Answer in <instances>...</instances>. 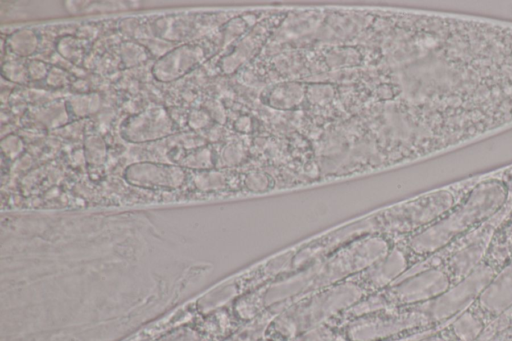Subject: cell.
Here are the masks:
<instances>
[{
  "mask_svg": "<svg viewBox=\"0 0 512 341\" xmlns=\"http://www.w3.org/2000/svg\"><path fill=\"white\" fill-rule=\"evenodd\" d=\"M494 325L499 334L490 341H512V307L495 319Z\"/></svg>",
  "mask_w": 512,
  "mask_h": 341,
  "instance_id": "cell-20",
  "label": "cell"
},
{
  "mask_svg": "<svg viewBox=\"0 0 512 341\" xmlns=\"http://www.w3.org/2000/svg\"><path fill=\"white\" fill-rule=\"evenodd\" d=\"M175 131V123L166 109L149 107L126 118L120 126L121 136L133 143L156 141Z\"/></svg>",
  "mask_w": 512,
  "mask_h": 341,
  "instance_id": "cell-6",
  "label": "cell"
},
{
  "mask_svg": "<svg viewBox=\"0 0 512 341\" xmlns=\"http://www.w3.org/2000/svg\"><path fill=\"white\" fill-rule=\"evenodd\" d=\"M46 82L52 87H61L69 82V75L58 67H51L46 77Z\"/></svg>",
  "mask_w": 512,
  "mask_h": 341,
  "instance_id": "cell-25",
  "label": "cell"
},
{
  "mask_svg": "<svg viewBox=\"0 0 512 341\" xmlns=\"http://www.w3.org/2000/svg\"><path fill=\"white\" fill-rule=\"evenodd\" d=\"M182 166L193 169H206L211 166V151L209 148H199L190 153L181 162Z\"/></svg>",
  "mask_w": 512,
  "mask_h": 341,
  "instance_id": "cell-19",
  "label": "cell"
},
{
  "mask_svg": "<svg viewBox=\"0 0 512 341\" xmlns=\"http://www.w3.org/2000/svg\"><path fill=\"white\" fill-rule=\"evenodd\" d=\"M511 215L512 196L506 206L489 221L414 265L400 278L427 267L442 266L450 275L453 285L460 282L484 259L497 229Z\"/></svg>",
  "mask_w": 512,
  "mask_h": 341,
  "instance_id": "cell-3",
  "label": "cell"
},
{
  "mask_svg": "<svg viewBox=\"0 0 512 341\" xmlns=\"http://www.w3.org/2000/svg\"><path fill=\"white\" fill-rule=\"evenodd\" d=\"M507 185L510 192L512 193V167L497 174Z\"/></svg>",
  "mask_w": 512,
  "mask_h": 341,
  "instance_id": "cell-28",
  "label": "cell"
},
{
  "mask_svg": "<svg viewBox=\"0 0 512 341\" xmlns=\"http://www.w3.org/2000/svg\"><path fill=\"white\" fill-rule=\"evenodd\" d=\"M221 136V130L218 126H214L212 128H210L209 132H208V138L210 140H217L218 138H220Z\"/></svg>",
  "mask_w": 512,
  "mask_h": 341,
  "instance_id": "cell-29",
  "label": "cell"
},
{
  "mask_svg": "<svg viewBox=\"0 0 512 341\" xmlns=\"http://www.w3.org/2000/svg\"><path fill=\"white\" fill-rule=\"evenodd\" d=\"M124 178L136 187L176 189L184 184L186 174L180 166L139 162L125 169Z\"/></svg>",
  "mask_w": 512,
  "mask_h": 341,
  "instance_id": "cell-8",
  "label": "cell"
},
{
  "mask_svg": "<svg viewBox=\"0 0 512 341\" xmlns=\"http://www.w3.org/2000/svg\"><path fill=\"white\" fill-rule=\"evenodd\" d=\"M252 121L248 116L239 117L235 123V129L240 133H249L252 130Z\"/></svg>",
  "mask_w": 512,
  "mask_h": 341,
  "instance_id": "cell-27",
  "label": "cell"
},
{
  "mask_svg": "<svg viewBox=\"0 0 512 341\" xmlns=\"http://www.w3.org/2000/svg\"><path fill=\"white\" fill-rule=\"evenodd\" d=\"M511 196L509 188L498 175L478 179L442 218L400 241L411 268L489 221L506 206Z\"/></svg>",
  "mask_w": 512,
  "mask_h": 341,
  "instance_id": "cell-1",
  "label": "cell"
},
{
  "mask_svg": "<svg viewBox=\"0 0 512 341\" xmlns=\"http://www.w3.org/2000/svg\"><path fill=\"white\" fill-rule=\"evenodd\" d=\"M57 50L64 58L78 62L83 55V44L78 38L65 36L58 41Z\"/></svg>",
  "mask_w": 512,
  "mask_h": 341,
  "instance_id": "cell-17",
  "label": "cell"
},
{
  "mask_svg": "<svg viewBox=\"0 0 512 341\" xmlns=\"http://www.w3.org/2000/svg\"><path fill=\"white\" fill-rule=\"evenodd\" d=\"M119 56L125 67H133L146 61L149 52L136 42H125L119 48Z\"/></svg>",
  "mask_w": 512,
  "mask_h": 341,
  "instance_id": "cell-16",
  "label": "cell"
},
{
  "mask_svg": "<svg viewBox=\"0 0 512 341\" xmlns=\"http://www.w3.org/2000/svg\"><path fill=\"white\" fill-rule=\"evenodd\" d=\"M211 116L206 110L194 109L188 115V125L194 130H200L211 123Z\"/></svg>",
  "mask_w": 512,
  "mask_h": 341,
  "instance_id": "cell-23",
  "label": "cell"
},
{
  "mask_svg": "<svg viewBox=\"0 0 512 341\" xmlns=\"http://www.w3.org/2000/svg\"><path fill=\"white\" fill-rule=\"evenodd\" d=\"M486 326L483 317L471 307L444 325L453 341H477Z\"/></svg>",
  "mask_w": 512,
  "mask_h": 341,
  "instance_id": "cell-10",
  "label": "cell"
},
{
  "mask_svg": "<svg viewBox=\"0 0 512 341\" xmlns=\"http://www.w3.org/2000/svg\"><path fill=\"white\" fill-rule=\"evenodd\" d=\"M511 259L512 250L496 231L487 255L463 280L437 298L419 304L418 308L435 326L446 325L475 302Z\"/></svg>",
  "mask_w": 512,
  "mask_h": 341,
  "instance_id": "cell-2",
  "label": "cell"
},
{
  "mask_svg": "<svg viewBox=\"0 0 512 341\" xmlns=\"http://www.w3.org/2000/svg\"><path fill=\"white\" fill-rule=\"evenodd\" d=\"M487 325L512 307V259L470 306Z\"/></svg>",
  "mask_w": 512,
  "mask_h": 341,
  "instance_id": "cell-7",
  "label": "cell"
},
{
  "mask_svg": "<svg viewBox=\"0 0 512 341\" xmlns=\"http://www.w3.org/2000/svg\"><path fill=\"white\" fill-rule=\"evenodd\" d=\"M1 73L13 83L25 84L29 80L27 66L19 61L10 60L3 63Z\"/></svg>",
  "mask_w": 512,
  "mask_h": 341,
  "instance_id": "cell-18",
  "label": "cell"
},
{
  "mask_svg": "<svg viewBox=\"0 0 512 341\" xmlns=\"http://www.w3.org/2000/svg\"><path fill=\"white\" fill-rule=\"evenodd\" d=\"M304 90L301 84L286 83L275 86L268 96V103L277 109H291L301 103Z\"/></svg>",
  "mask_w": 512,
  "mask_h": 341,
  "instance_id": "cell-11",
  "label": "cell"
},
{
  "mask_svg": "<svg viewBox=\"0 0 512 341\" xmlns=\"http://www.w3.org/2000/svg\"><path fill=\"white\" fill-rule=\"evenodd\" d=\"M29 79L37 81L47 77L49 72L48 65L40 60H31L27 64Z\"/></svg>",
  "mask_w": 512,
  "mask_h": 341,
  "instance_id": "cell-24",
  "label": "cell"
},
{
  "mask_svg": "<svg viewBox=\"0 0 512 341\" xmlns=\"http://www.w3.org/2000/svg\"><path fill=\"white\" fill-rule=\"evenodd\" d=\"M242 156V149L238 144L231 143L223 147L221 151V160L225 164L237 162Z\"/></svg>",
  "mask_w": 512,
  "mask_h": 341,
  "instance_id": "cell-26",
  "label": "cell"
},
{
  "mask_svg": "<svg viewBox=\"0 0 512 341\" xmlns=\"http://www.w3.org/2000/svg\"><path fill=\"white\" fill-rule=\"evenodd\" d=\"M36 119L47 128H57L68 120V112L65 104L57 102L40 109Z\"/></svg>",
  "mask_w": 512,
  "mask_h": 341,
  "instance_id": "cell-14",
  "label": "cell"
},
{
  "mask_svg": "<svg viewBox=\"0 0 512 341\" xmlns=\"http://www.w3.org/2000/svg\"><path fill=\"white\" fill-rule=\"evenodd\" d=\"M452 285L444 267H427L398 279L384 298V303L386 308L422 304L437 298Z\"/></svg>",
  "mask_w": 512,
  "mask_h": 341,
  "instance_id": "cell-5",
  "label": "cell"
},
{
  "mask_svg": "<svg viewBox=\"0 0 512 341\" xmlns=\"http://www.w3.org/2000/svg\"><path fill=\"white\" fill-rule=\"evenodd\" d=\"M2 152L9 158L18 157L24 150L23 140L16 134H8L0 142Z\"/></svg>",
  "mask_w": 512,
  "mask_h": 341,
  "instance_id": "cell-21",
  "label": "cell"
},
{
  "mask_svg": "<svg viewBox=\"0 0 512 341\" xmlns=\"http://www.w3.org/2000/svg\"><path fill=\"white\" fill-rule=\"evenodd\" d=\"M206 58L198 44L179 45L163 54L153 65L152 74L160 82H172L186 75Z\"/></svg>",
  "mask_w": 512,
  "mask_h": 341,
  "instance_id": "cell-9",
  "label": "cell"
},
{
  "mask_svg": "<svg viewBox=\"0 0 512 341\" xmlns=\"http://www.w3.org/2000/svg\"><path fill=\"white\" fill-rule=\"evenodd\" d=\"M438 329L414 306L390 307L343 321L347 341H384L400 336H419Z\"/></svg>",
  "mask_w": 512,
  "mask_h": 341,
  "instance_id": "cell-4",
  "label": "cell"
},
{
  "mask_svg": "<svg viewBox=\"0 0 512 341\" xmlns=\"http://www.w3.org/2000/svg\"><path fill=\"white\" fill-rule=\"evenodd\" d=\"M106 144L99 135H89L84 142V156L88 164L101 165L106 158Z\"/></svg>",
  "mask_w": 512,
  "mask_h": 341,
  "instance_id": "cell-15",
  "label": "cell"
},
{
  "mask_svg": "<svg viewBox=\"0 0 512 341\" xmlns=\"http://www.w3.org/2000/svg\"><path fill=\"white\" fill-rule=\"evenodd\" d=\"M7 45L14 54L28 57L38 49L39 39L32 29H19L8 37Z\"/></svg>",
  "mask_w": 512,
  "mask_h": 341,
  "instance_id": "cell-12",
  "label": "cell"
},
{
  "mask_svg": "<svg viewBox=\"0 0 512 341\" xmlns=\"http://www.w3.org/2000/svg\"><path fill=\"white\" fill-rule=\"evenodd\" d=\"M101 101L97 93H78L68 99V108L76 117H87L100 109Z\"/></svg>",
  "mask_w": 512,
  "mask_h": 341,
  "instance_id": "cell-13",
  "label": "cell"
},
{
  "mask_svg": "<svg viewBox=\"0 0 512 341\" xmlns=\"http://www.w3.org/2000/svg\"><path fill=\"white\" fill-rule=\"evenodd\" d=\"M156 341H203L201 335L189 327L178 328Z\"/></svg>",
  "mask_w": 512,
  "mask_h": 341,
  "instance_id": "cell-22",
  "label": "cell"
}]
</instances>
